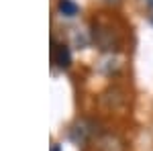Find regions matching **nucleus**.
<instances>
[{"instance_id": "obj_1", "label": "nucleus", "mask_w": 153, "mask_h": 151, "mask_svg": "<svg viewBox=\"0 0 153 151\" xmlns=\"http://www.w3.org/2000/svg\"><path fill=\"white\" fill-rule=\"evenodd\" d=\"M94 41L102 47V49H106V51H112V49L118 47L117 33H114L110 27H106V25H96L94 27Z\"/></svg>"}, {"instance_id": "obj_3", "label": "nucleus", "mask_w": 153, "mask_h": 151, "mask_svg": "<svg viewBox=\"0 0 153 151\" xmlns=\"http://www.w3.org/2000/svg\"><path fill=\"white\" fill-rule=\"evenodd\" d=\"M53 61L57 63L59 68H68L71 63V53L68 45H57L55 51H53Z\"/></svg>"}, {"instance_id": "obj_6", "label": "nucleus", "mask_w": 153, "mask_h": 151, "mask_svg": "<svg viewBox=\"0 0 153 151\" xmlns=\"http://www.w3.org/2000/svg\"><path fill=\"white\" fill-rule=\"evenodd\" d=\"M51 151H59V147H57V145H55V147H53V149H51Z\"/></svg>"}, {"instance_id": "obj_2", "label": "nucleus", "mask_w": 153, "mask_h": 151, "mask_svg": "<svg viewBox=\"0 0 153 151\" xmlns=\"http://www.w3.org/2000/svg\"><path fill=\"white\" fill-rule=\"evenodd\" d=\"M96 149L98 151H127L125 139L118 137L114 133H102L96 141Z\"/></svg>"}, {"instance_id": "obj_5", "label": "nucleus", "mask_w": 153, "mask_h": 151, "mask_svg": "<svg viewBox=\"0 0 153 151\" xmlns=\"http://www.w3.org/2000/svg\"><path fill=\"white\" fill-rule=\"evenodd\" d=\"M59 10L65 16H76L78 14V4L71 2V0H59Z\"/></svg>"}, {"instance_id": "obj_7", "label": "nucleus", "mask_w": 153, "mask_h": 151, "mask_svg": "<svg viewBox=\"0 0 153 151\" xmlns=\"http://www.w3.org/2000/svg\"><path fill=\"white\" fill-rule=\"evenodd\" d=\"M106 2H118V0H106Z\"/></svg>"}, {"instance_id": "obj_4", "label": "nucleus", "mask_w": 153, "mask_h": 151, "mask_svg": "<svg viewBox=\"0 0 153 151\" xmlns=\"http://www.w3.org/2000/svg\"><path fill=\"white\" fill-rule=\"evenodd\" d=\"M92 123L90 121H80L76 127H74V133H71V137L76 141H86L90 135H92Z\"/></svg>"}]
</instances>
